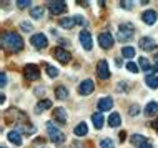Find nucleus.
Wrapping results in <instances>:
<instances>
[{"label":"nucleus","mask_w":158,"mask_h":148,"mask_svg":"<svg viewBox=\"0 0 158 148\" xmlns=\"http://www.w3.org/2000/svg\"><path fill=\"white\" fill-rule=\"evenodd\" d=\"M2 45H3L5 50H8V52L17 53V52H20V50L23 48V40H22V37H20L19 33L7 32V33H3V37H2Z\"/></svg>","instance_id":"f257e3e1"},{"label":"nucleus","mask_w":158,"mask_h":148,"mask_svg":"<svg viewBox=\"0 0 158 148\" xmlns=\"http://www.w3.org/2000/svg\"><path fill=\"white\" fill-rule=\"evenodd\" d=\"M47 132H48V138L55 143V145H62V143L65 142V135L58 130V126L55 125L53 121H48V123H47Z\"/></svg>","instance_id":"f03ea898"},{"label":"nucleus","mask_w":158,"mask_h":148,"mask_svg":"<svg viewBox=\"0 0 158 148\" xmlns=\"http://www.w3.org/2000/svg\"><path fill=\"white\" fill-rule=\"evenodd\" d=\"M133 25H128V23H122L118 27V32H117V40L118 42H128L133 39Z\"/></svg>","instance_id":"7ed1b4c3"},{"label":"nucleus","mask_w":158,"mask_h":148,"mask_svg":"<svg viewBox=\"0 0 158 148\" xmlns=\"http://www.w3.org/2000/svg\"><path fill=\"white\" fill-rule=\"evenodd\" d=\"M23 75L28 82H33V80H38V77H40V70H38L37 65L28 63V65L23 67Z\"/></svg>","instance_id":"20e7f679"},{"label":"nucleus","mask_w":158,"mask_h":148,"mask_svg":"<svg viewBox=\"0 0 158 148\" xmlns=\"http://www.w3.org/2000/svg\"><path fill=\"white\" fill-rule=\"evenodd\" d=\"M98 43H100V47L105 48V50L112 48L113 47V37H112V33H110V32H102L100 35H98Z\"/></svg>","instance_id":"39448f33"},{"label":"nucleus","mask_w":158,"mask_h":148,"mask_svg":"<svg viewBox=\"0 0 158 148\" xmlns=\"http://www.w3.org/2000/svg\"><path fill=\"white\" fill-rule=\"evenodd\" d=\"M97 75L100 80H108L110 78V70H108V63L106 60H100L97 63Z\"/></svg>","instance_id":"423d86ee"},{"label":"nucleus","mask_w":158,"mask_h":148,"mask_svg":"<svg viewBox=\"0 0 158 148\" xmlns=\"http://www.w3.org/2000/svg\"><path fill=\"white\" fill-rule=\"evenodd\" d=\"M48 10L52 12L53 15H60L62 12L67 10V5L62 0H52V2H48Z\"/></svg>","instance_id":"0eeeda50"},{"label":"nucleus","mask_w":158,"mask_h":148,"mask_svg":"<svg viewBox=\"0 0 158 148\" xmlns=\"http://www.w3.org/2000/svg\"><path fill=\"white\" fill-rule=\"evenodd\" d=\"M32 45L35 48H45L47 47V43H48V40H47V37L44 35V33H35V35H32Z\"/></svg>","instance_id":"6e6552de"},{"label":"nucleus","mask_w":158,"mask_h":148,"mask_svg":"<svg viewBox=\"0 0 158 148\" xmlns=\"http://www.w3.org/2000/svg\"><path fill=\"white\" fill-rule=\"evenodd\" d=\"M53 55H55V58H57L60 63H68V62H70V58H72L70 52L63 50L62 47H57V48H55V50H53Z\"/></svg>","instance_id":"1a4fd4ad"},{"label":"nucleus","mask_w":158,"mask_h":148,"mask_svg":"<svg viewBox=\"0 0 158 148\" xmlns=\"http://www.w3.org/2000/svg\"><path fill=\"white\" fill-rule=\"evenodd\" d=\"M93 90H95V83H93L92 80H83V82L80 83V87H78V93L80 95H90Z\"/></svg>","instance_id":"9d476101"},{"label":"nucleus","mask_w":158,"mask_h":148,"mask_svg":"<svg viewBox=\"0 0 158 148\" xmlns=\"http://www.w3.org/2000/svg\"><path fill=\"white\" fill-rule=\"evenodd\" d=\"M15 125H17V132H19V133H27V135H30V133H35V132H37V128H35L33 125H30L28 121L22 123V121L19 120Z\"/></svg>","instance_id":"9b49d317"},{"label":"nucleus","mask_w":158,"mask_h":148,"mask_svg":"<svg viewBox=\"0 0 158 148\" xmlns=\"http://www.w3.org/2000/svg\"><path fill=\"white\" fill-rule=\"evenodd\" d=\"M80 43L85 50H92V35L88 30H82L80 32Z\"/></svg>","instance_id":"f8f14e48"},{"label":"nucleus","mask_w":158,"mask_h":148,"mask_svg":"<svg viewBox=\"0 0 158 148\" xmlns=\"http://www.w3.org/2000/svg\"><path fill=\"white\" fill-rule=\"evenodd\" d=\"M113 107V98L112 97H103V98L98 100V110H100L102 113L106 112V110H112Z\"/></svg>","instance_id":"ddd939ff"},{"label":"nucleus","mask_w":158,"mask_h":148,"mask_svg":"<svg viewBox=\"0 0 158 148\" xmlns=\"http://www.w3.org/2000/svg\"><path fill=\"white\" fill-rule=\"evenodd\" d=\"M138 45L142 50H145V52H152V50L155 48V40L150 39V37H142Z\"/></svg>","instance_id":"4468645a"},{"label":"nucleus","mask_w":158,"mask_h":148,"mask_svg":"<svg viewBox=\"0 0 158 148\" xmlns=\"http://www.w3.org/2000/svg\"><path fill=\"white\" fill-rule=\"evenodd\" d=\"M156 17H158V15H156L155 10H145L143 14H142V20H143L147 25H153V23L156 22Z\"/></svg>","instance_id":"2eb2a0df"},{"label":"nucleus","mask_w":158,"mask_h":148,"mask_svg":"<svg viewBox=\"0 0 158 148\" xmlns=\"http://www.w3.org/2000/svg\"><path fill=\"white\" fill-rule=\"evenodd\" d=\"M53 118L58 121V123H65L67 121V110L65 108H62V107H58V108H55L53 110Z\"/></svg>","instance_id":"dca6fc26"},{"label":"nucleus","mask_w":158,"mask_h":148,"mask_svg":"<svg viewBox=\"0 0 158 148\" xmlns=\"http://www.w3.org/2000/svg\"><path fill=\"white\" fill-rule=\"evenodd\" d=\"M7 138H8V142H12L14 145H17V146H20L22 145V133H19L17 130H12V132H8V135H7Z\"/></svg>","instance_id":"f3484780"},{"label":"nucleus","mask_w":158,"mask_h":148,"mask_svg":"<svg viewBox=\"0 0 158 148\" xmlns=\"http://www.w3.org/2000/svg\"><path fill=\"white\" fill-rule=\"evenodd\" d=\"M92 121H93V126H95L97 130H100L102 126L105 123V118H103V113L98 112V113H93L92 115Z\"/></svg>","instance_id":"a211bd4d"},{"label":"nucleus","mask_w":158,"mask_h":148,"mask_svg":"<svg viewBox=\"0 0 158 148\" xmlns=\"http://www.w3.org/2000/svg\"><path fill=\"white\" fill-rule=\"evenodd\" d=\"M155 113H158V103H156V101H150V103L145 107V115H147V117H153Z\"/></svg>","instance_id":"6ab92c4d"},{"label":"nucleus","mask_w":158,"mask_h":148,"mask_svg":"<svg viewBox=\"0 0 158 148\" xmlns=\"http://www.w3.org/2000/svg\"><path fill=\"white\" fill-rule=\"evenodd\" d=\"M75 17H63V18H60V25L63 28H73L75 27Z\"/></svg>","instance_id":"aec40b11"},{"label":"nucleus","mask_w":158,"mask_h":148,"mask_svg":"<svg viewBox=\"0 0 158 148\" xmlns=\"http://www.w3.org/2000/svg\"><path fill=\"white\" fill-rule=\"evenodd\" d=\"M73 133L77 135V137H85V135L88 133V126H87V123H78L75 126V130H73Z\"/></svg>","instance_id":"412c9836"},{"label":"nucleus","mask_w":158,"mask_h":148,"mask_svg":"<svg viewBox=\"0 0 158 148\" xmlns=\"http://www.w3.org/2000/svg\"><path fill=\"white\" fill-rule=\"evenodd\" d=\"M138 65H140V68H142L143 72H153V67L150 65V62H148L145 57L138 58Z\"/></svg>","instance_id":"4be33fe9"},{"label":"nucleus","mask_w":158,"mask_h":148,"mask_svg":"<svg viewBox=\"0 0 158 148\" xmlns=\"http://www.w3.org/2000/svg\"><path fill=\"white\" fill-rule=\"evenodd\" d=\"M108 123H110V126H120V123H122V118H120V115H118L117 112L115 113H112V115L108 117Z\"/></svg>","instance_id":"5701e85b"},{"label":"nucleus","mask_w":158,"mask_h":148,"mask_svg":"<svg viewBox=\"0 0 158 148\" xmlns=\"http://www.w3.org/2000/svg\"><path fill=\"white\" fill-rule=\"evenodd\" d=\"M55 97H57L58 100H65L68 97V90L65 87H57L55 88Z\"/></svg>","instance_id":"b1692460"},{"label":"nucleus","mask_w":158,"mask_h":148,"mask_svg":"<svg viewBox=\"0 0 158 148\" xmlns=\"http://www.w3.org/2000/svg\"><path fill=\"white\" fill-rule=\"evenodd\" d=\"M145 83L150 88H158V77L156 75H148V77L145 78Z\"/></svg>","instance_id":"393cba45"},{"label":"nucleus","mask_w":158,"mask_h":148,"mask_svg":"<svg viewBox=\"0 0 158 148\" xmlns=\"http://www.w3.org/2000/svg\"><path fill=\"white\" fill-rule=\"evenodd\" d=\"M50 107H52V101L50 100H40L35 108H37V112H44V110H48Z\"/></svg>","instance_id":"a878e982"},{"label":"nucleus","mask_w":158,"mask_h":148,"mask_svg":"<svg viewBox=\"0 0 158 148\" xmlns=\"http://www.w3.org/2000/svg\"><path fill=\"white\" fill-rule=\"evenodd\" d=\"M30 15L33 18H42L44 17V7H33L30 10Z\"/></svg>","instance_id":"bb28decb"},{"label":"nucleus","mask_w":158,"mask_h":148,"mask_svg":"<svg viewBox=\"0 0 158 148\" xmlns=\"http://www.w3.org/2000/svg\"><path fill=\"white\" fill-rule=\"evenodd\" d=\"M131 143H135V145H143V143H147V138L143 137V135H133V137H131Z\"/></svg>","instance_id":"cd10ccee"},{"label":"nucleus","mask_w":158,"mask_h":148,"mask_svg":"<svg viewBox=\"0 0 158 148\" xmlns=\"http://www.w3.org/2000/svg\"><path fill=\"white\" fill-rule=\"evenodd\" d=\"M122 55H123L125 58L135 57V48H133V47H123V48H122Z\"/></svg>","instance_id":"c85d7f7f"},{"label":"nucleus","mask_w":158,"mask_h":148,"mask_svg":"<svg viewBox=\"0 0 158 148\" xmlns=\"http://www.w3.org/2000/svg\"><path fill=\"white\" fill-rule=\"evenodd\" d=\"M100 148H115V143L112 138H103L100 142Z\"/></svg>","instance_id":"c756f323"},{"label":"nucleus","mask_w":158,"mask_h":148,"mask_svg":"<svg viewBox=\"0 0 158 148\" xmlns=\"http://www.w3.org/2000/svg\"><path fill=\"white\" fill-rule=\"evenodd\" d=\"M47 75H48V77H52V78H57L58 77V70L55 68V67H47Z\"/></svg>","instance_id":"7c9ffc66"},{"label":"nucleus","mask_w":158,"mask_h":148,"mask_svg":"<svg viewBox=\"0 0 158 148\" xmlns=\"http://www.w3.org/2000/svg\"><path fill=\"white\" fill-rule=\"evenodd\" d=\"M20 28H22L23 32H27V33H30V32L33 30L32 23H28V22H22V23H20Z\"/></svg>","instance_id":"2f4dec72"},{"label":"nucleus","mask_w":158,"mask_h":148,"mask_svg":"<svg viewBox=\"0 0 158 148\" xmlns=\"http://www.w3.org/2000/svg\"><path fill=\"white\" fill-rule=\"evenodd\" d=\"M127 70H130L131 73H136V72H138V65L133 63V62H128L127 63Z\"/></svg>","instance_id":"473e14b6"},{"label":"nucleus","mask_w":158,"mask_h":148,"mask_svg":"<svg viewBox=\"0 0 158 148\" xmlns=\"http://www.w3.org/2000/svg\"><path fill=\"white\" fill-rule=\"evenodd\" d=\"M30 0H19V2H17V7L19 8H27V7H30Z\"/></svg>","instance_id":"72a5a7b5"},{"label":"nucleus","mask_w":158,"mask_h":148,"mask_svg":"<svg viewBox=\"0 0 158 148\" xmlns=\"http://www.w3.org/2000/svg\"><path fill=\"white\" fill-rule=\"evenodd\" d=\"M138 113H140V108H138V105H131V107H130V115H138Z\"/></svg>","instance_id":"f704fd0d"},{"label":"nucleus","mask_w":158,"mask_h":148,"mask_svg":"<svg viewBox=\"0 0 158 148\" xmlns=\"http://www.w3.org/2000/svg\"><path fill=\"white\" fill-rule=\"evenodd\" d=\"M120 5H122V8H128V10H131V8H133V2H125V0H123V2H120Z\"/></svg>","instance_id":"c9c22d12"},{"label":"nucleus","mask_w":158,"mask_h":148,"mask_svg":"<svg viewBox=\"0 0 158 148\" xmlns=\"http://www.w3.org/2000/svg\"><path fill=\"white\" fill-rule=\"evenodd\" d=\"M0 85H2V87H5V85H7V75L3 73V72L0 73Z\"/></svg>","instance_id":"e433bc0d"},{"label":"nucleus","mask_w":158,"mask_h":148,"mask_svg":"<svg viewBox=\"0 0 158 148\" xmlns=\"http://www.w3.org/2000/svg\"><path fill=\"white\" fill-rule=\"evenodd\" d=\"M153 72H158V52L155 55V67H153Z\"/></svg>","instance_id":"4c0bfd02"},{"label":"nucleus","mask_w":158,"mask_h":148,"mask_svg":"<svg viewBox=\"0 0 158 148\" xmlns=\"http://www.w3.org/2000/svg\"><path fill=\"white\" fill-rule=\"evenodd\" d=\"M75 22L77 23H83V17L82 15H75Z\"/></svg>","instance_id":"58836bf2"},{"label":"nucleus","mask_w":158,"mask_h":148,"mask_svg":"<svg viewBox=\"0 0 158 148\" xmlns=\"http://www.w3.org/2000/svg\"><path fill=\"white\" fill-rule=\"evenodd\" d=\"M138 148H153V145H152V143H148V142H147V143H143V145H140Z\"/></svg>","instance_id":"ea45409f"},{"label":"nucleus","mask_w":158,"mask_h":148,"mask_svg":"<svg viewBox=\"0 0 158 148\" xmlns=\"http://www.w3.org/2000/svg\"><path fill=\"white\" fill-rule=\"evenodd\" d=\"M125 137H127L125 132H120V142H125Z\"/></svg>","instance_id":"a19ab883"},{"label":"nucleus","mask_w":158,"mask_h":148,"mask_svg":"<svg viewBox=\"0 0 158 148\" xmlns=\"http://www.w3.org/2000/svg\"><path fill=\"white\" fill-rule=\"evenodd\" d=\"M153 126H155V128H156V132H158V118L155 120V123H153Z\"/></svg>","instance_id":"79ce46f5"}]
</instances>
